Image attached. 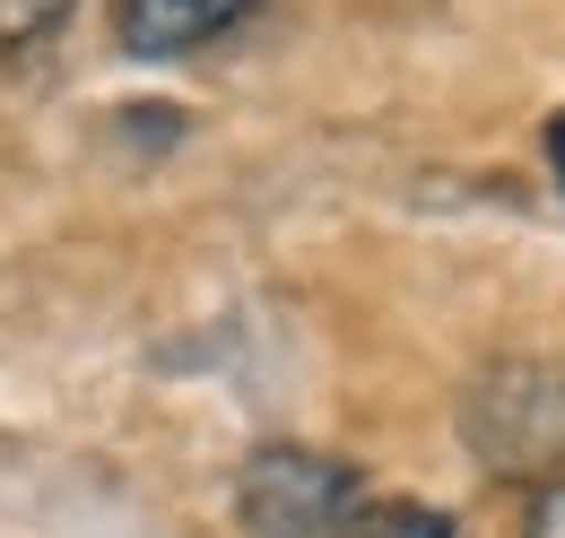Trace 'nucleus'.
Listing matches in <instances>:
<instances>
[{
	"label": "nucleus",
	"mask_w": 565,
	"mask_h": 538,
	"mask_svg": "<svg viewBox=\"0 0 565 538\" xmlns=\"http://www.w3.org/2000/svg\"><path fill=\"white\" fill-rule=\"evenodd\" d=\"M461 443L488 477L557 486L565 477V365L557 356H495L461 391Z\"/></svg>",
	"instance_id": "obj_1"
},
{
	"label": "nucleus",
	"mask_w": 565,
	"mask_h": 538,
	"mask_svg": "<svg viewBox=\"0 0 565 538\" xmlns=\"http://www.w3.org/2000/svg\"><path fill=\"white\" fill-rule=\"evenodd\" d=\"M235 513L253 538H340L365 513V486L349 461L305 452V443H262L235 477Z\"/></svg>",
	"instance_id": "obj_2"
},
{
	"label": "nucleus",
	"mask_w": 565,
	"mask_h": 538,
	"mask_svg": "<svg viewBox=\"0 0 565 538\" xmlns=\"http://www.w3.org/2000/svg\"><path fill=\"white\" fill-rule=\"evenodd\" d=\"M262 0H122V44L140 53V62H183V53H201L217 44L226 26H244Z\"/></svg>",
	"instance_id": "obj_3"
},
{
	"label": "nucleus",
	"mask_w": 565,
	"mask_h": 538,
	"mask_svg": "<svg viewBox=\"0 0 565 538\" xmlns=\"http://www.w3.org/2000/svg\"><path fill=\"white\" fill-rule=\"evenodd\" d=\"M340 538H452V521L435 504H365Z\"/></svg>",
	"instance_id": "obj_4"
},
{
	"label": "nucleus",
	"mask_w": 565,
	"mask_h": 538,
	"mask_svg": "<svg viewBox=\"0 0 565 538\" xmlns=\"http://www.w3.org/2000/svg\"><path fill=\"white\" fill-rule=\"evenodd\" d=\"M62 18H71V0H0V53H18V44H44Z\"/></svg>",
	"instance_id": "obj_5"
},
{
	"label": "nucleus",
	"mask_w": 565,
	"mask_h": 538,
	"mask_svg": "<svg viewBox=\"0 0 565 538\" xmlns=\"http://www.w3.org/2000/svg\"><path fill=\"white\" fill-rule=\"evenodd\" d=\"M522 538H565V477L531 495V513H522Z\"/></svg>",
	"instance_id": "obj_6"
},
{
	"label": "nucleus",
	"mask_w": 565,
	"mask_h": 538,
	"mask_svg": "<svg viewBox=\"0 0 565 538\" xmlns=\"http://www.w3.org/2000/svg\"><path fill=\"white\" fill-rule=\"evenodd\" d=\"M548 165H557V183H565V114L548 122Z\"/></svg>",
	"instance_id": "obj_7"
}]
</instances>
